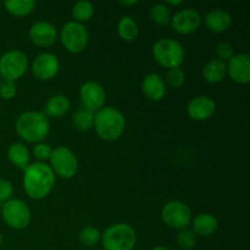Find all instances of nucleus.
Masks as SVG:
<instances>
[{
	"label": "nucleus",
	"instance_id": "obj_2",
	"mask_svg": "<svg viewBox=\"0 0 250 250\" xmlns=\"http://www.w3.org/2000/svg\"><path fill=\"white\" fill-rule=\"evenodd\" d=\"M17 134L28 143H41L50 132V122L42 111L22 112L15 124Z\"/></svg>",
	"mask_w": 250,
	"mask_h": 250
},
{
	"label": "nucleus",
	"instance_id": "obj_40",
	"mask_svg": "<svg viewBox=\"0 0 250 250\" xmlns=\"http://www.w3.org/2000/svg\"><path fill=\"white\" fill-rule=\"evenodd\" d=\"M0 6H1V1H0Z\"/></svg>",
	"mask_w": 250,
	"mask_h": 250
},
{
	"label": "nucleus",
	"instance_id": "obj_15",
	"mask_svg": "<svg viewBox=\"0 0 250 250\" xmlns=\"http://www.w3.org/2000/svg\"><path fill=\"white\" fill-rule=\"evenodd\" d=\"M227 75L233 82L238 84H248L250 82V55L247 53H241L233 55L229 61Z\"/></svg>",
	"mask_w": 250,
	"mask_h": 250
},
{
	"label": "nucleus",
	"instance_id": "obj_7",
	"mask_svg": "<svg viewBox=\"0 0 250 250\" xmlns=\"http://www.w3.org/2000/svg\"><path fill=\"white\" fill-rule=\"evenodd\" d=\"M0 215L9 227L14 229H24L31 222V210L21 199H10L2 204Z\"/></svg>",
	"mask_w": 250,
	"mask_h": 250
},
{
	"label": "nucleus",
	"instance_id": "obj_35",
	"mask_svg": "<svg viewBox=\"0 0 250 250\" xmlns=\"http://www.w3.org/2000/svg\"><path fill=\"white\" fill-rule=\"evenodd\" d=\"M120 4L124 5V6H132V5L138 4V1H137V0H131V1H121Z\"/></svg>",
	"mask_w": 250,
	"mask_h": 250
},
{
	"label": "nucleus",
	"instance_id": "obj_16",
	"mask_svg": "<svg viewBox=\"0 0 250 250\" xmlns=\"http://www.w3.org/2000/svg\"><path fill=\"white\" fill-rule=\"evenodd\" d=\"M216 111V103L207 95L195 97L188 103L187 115L194 121H207Z\"/></svg>",
	"mask_w": 250,
	"mask_h": 250
},
{
	"label": "nucleus",
	"instance_id": "obj_4",
	"mask_svg": "<svg viewBox=\"0 0 250 250\" xmlns=\"http://www.w3.org/2000/svg\"><path fill=\"white\" fill-rule=\"evenodd\" d=\"M153 56L163 67L177 68L185 61L186 51L182 44L172 38H163L153 45Z\"/></svg>",
	"mask_w": 250,
	"mask_h": 250
},
{
	"label": "nucleus",
	"instance_id": "obj_22",
	"mask_svg": "<svg viewBox=\"0 0 250 250\" xmlns=\"http://www.w3.org/2000/svg\"><path fill=\"white\" fill-rule=\"evenodd\" d=\"M7 158L15 166L24 171L31 161V153L24 144L12 143L7 149Z\"/></svg>",
	"mask_w": 250,
	"mask_h": 250
},
{
	"label": "nucleus",
	"instance_id": "obj_21",
	"mask_svg": "<svg viewBox=\"0 0 250 250\" xmlns=\"http://www.w3.org/2000/svg\"><path fill=\"white\" fill-rule=\"evenodd\" d=\"M227 75L226 63L219 59H211L203 67V78L210 84H216L222 82Z\"/></svg>",
	"mask_w": 250,
	"mask_h": 250
},
{
	"label": "nucleus",
	"instance_id": "obj_9",
	"mask_svg": "<svg viewBox=\"0 0 250 250\" xmlns=\"http://www.w3.org/2000/svg\"><path fill=\"white\" fill-rule=\"evenodd\" d=\"M28 68V58L21 50H10L0 58V78L16 82L26 73Z\"/></svg>",
	"mask_w": 250,
	"mask_h": 250
},
{
	"label": "nucleus",
	"instance_id": "obj_36",
	"mask_svg": "<svg viewBox=\"0 0 250 250\" xmlns=\"http://www.w3.org/2000/svg\"><path fill=\"white\" fill-rule=\"evenodd\" d=\"M167 4L172 5V6H177V5L182 4V0H176V1H173V0H167Z\"/></svg>",
	"mask_w": 250,
	"mask_h": 250
},
{
	"label": "nucleus",
	"instance_id": "obj_6",
	"mask_svg": "<svg viewBox=\"0 0 250 250\" xmlns=\"http://www.w3.org/2000/svg\"><path fill=\"white\" fill-rule=\"evenodd\" d=\"M60 41L68 53L80 54L87 48L89 33L83 23L70 21L61 28Z\"/></svg>",
	"mask_w": 250,
	"mask_h": 250
},
{
	"label": "nucleus",
	"instance_id": "obj_33",
	"mask_svg": "<svg viewBox=\"0 0 250 250\" xmlns=\"http://www.w3.org/2000/svg\"><path fill=\"white\" fill-rule=\"evenodd\" d=\"M17 94V85L12 81H2L0 84V97L5 100L14 99Z\"/></svg>",
	"mask_w": 250,
	"mask_h": 250
},
{
	"label": "nucleus",
	"instance_id": "obj_37",
	"mask_svg": "<svg viewBox=\"0 0 250 250\" xmlns=\"http://www.w3.org/2000/svg\"><path fill=\"white\" fill-rule=\"evenodd\" d=\"M151 250H170V249H167L166 247H155V248H153Z\"/></svg>",
	"mask_w": 250,
	"mask_h": 250
},
{
	"label": "nucleus",
	"instance_id": "obj_39",
	"mask_svg": "<svg viewBox=\"0 0 250 250\" xmlns=\"http://www.w3.org/2000/svg\"><path fill=\"white\" fill-rule=\"evenodd\" d=\"M1 82H2V81H1V78H0V84H1Z\"/></svg>",
	"mask_w": 250,
	"mask_h": 250
},
{
	"label": "nucleus",
	"instance_id": "obj_3",
	"mask_svg": "<svg viewBox=\"0 0 250 250\" xmlns=\"http://www.w3.org/2000/svg\"><path fill=\"white\" fill-rule=\"evenodd\" d=\"M93 127L100 138L106 142H114L124 134L126 119L116 107H102L94 114Z\"/></svg>",
	"mask_w": 250,
	"mask_h": 250
},
{
	"label": "nucleus",
	"instance_id": "obj_38",
	"mask_svg": "<svg viewBox=\"0 0 250 250\" xmlns=\"http://www.w3.org/2000/svg\"><path fill=\"white\" fill-rule=\"evenodd\" d=\"M2 241H4V239H2V234L0 233V247L2 246Z\"/></svg>",
	"mask_w": 250,
	"mask_h": 250
},
{
	"label": "nucleus",
	"instance_id": "obj_27",
	"mask_svg": "<svg viewBox=\"0 0 250 250\" xmlns=\"http://www.w3.org/2000/svg\"><path fill=\"white\" fill-rule=\"evenodd\" d=\"M150 17L159 26H166L171 22V10L165 4H155L150 9Z\"/></svg>",
	"mask_w": 250,
	"mask_h": 250
},
{
	"label": "nucleus",
	"instance_id": "obj_34",
	"mask_svg": "<svg viewBox=\"0 0 250 250\" xmlns=\"http://www.w3.org/2000/svg\"><path fill=\"white\" fill-rule=\"evenodd\" d=\"M14 195V186L10 181L0 178V203H5L12 199Z\"/></svg>",
	"mask_w": 250,
	"mask_h": 250
},
{
	"label": "nucleus",
	"instance_id": "obj_12",
	"mask_svg": "<svg viewBox=\"0 0 250 250\" xmlns=\"http://www.w3.org/2000/svg\"><path fill=\"white\" fill-rule=\"evenodd\" d=\"M80 98L84 109L94 112L104 107L106 93H105L102 84L89 81V82H85L81 85Z\"/></svg>",
	"mask_w": 250,
	"mask_h": 250
},
{
	"label": "nucleus",
	"instance_id": "obj_20",
	"mask_svg": "<svg viewBox=\"0 0 250 250\" xmlns=\"http://www.w3.org/2000/svg\"><path fill=\"white\" fill-rule=\"evenodd\" d=\"M71 107L70 99L63 94L51 95L45 103V110L44 114L46 117H53V119H59L62 117L68 112Z\"/></svg>",
	"mask_w": 250,
	"mask_h": 250
},
{
	"label": "nucleus",
	"instance_id": "obj_26",
	"mask_svg": "<svg viewBox=\"0 0 250 250\" xmlns=\"http://www.w3.org/2000/svg\"><path fill=\"white\" fill-rule=\"evenodd\" d=\"M93 15H94V5L90 1L82 0V1H78L73 5L72 17L76 22L83 23V22L89 21Z\"/></svg>",
	"mask_w": 250,
	"mask_h": 250
},
{
	"label": "nucleus",
	"instance_id": "obj_14",
	"mask_svg": "<svg viewBox=\"0 0 250 250\" xmlns=\"http://www.w3.org/2000/svg\"><path fill=\"white\" fill-rule=\"evenodd\" d=\"M29 38L32 43L41 48H49L56 43L58 31L50 22L38 21L34 22L29 28Z\"/></svg>",
	"mask_w": 250,
	"mask_h": 250
},
{
	"label": "nucleus",
	"instance_id": "obj_41",
	"mask_svg": "<svg viewBox=\"0 0 250 250\" xmlns=\"http://www.w3.org/2000/svg\"><path fill=\"white\" fill-rule=\"evenodd\" d=\"M0 210H1V207H0Z\"/></svg>",
	"mask_w": 250,
	"mask_h": 250
},
{
	"label": "nucleus",
	"instance_id": "obj_24",
	"mask_svg": "<svg viewBox=\"0 0 250 250\" xmlns=\"http://www.w3.org/2000/svg\"><path fill=\"white\" fill-rule=\"evenodd\" d=\"M7 12L17 17L28 16L36 7V1L33 0H7L4 2Z\"/></svg>",
	"mask_w": 250,
	"mask_h": 250
},
{
	"label": "nucleus",
	"instance_id": "obj_25",
	"mask_svg": "<svg viewBox=\"0 0 250 250\" xmlns=\"http://www.w3.org/2000/svg\"><path fill=\"white\" fill-rule=\"evenodd\" d=\"M94 124V112L88 109H81L72 116V125L80 131H89Z\"/></svg>",
	"mask_w": 250,
	"mask_h": 250
},
{
	"label": "nucleus",
	"instance_id": "obj_19",
	"mask_svg": "<svg viewBox=\"0 0 250 250\" xmlns=\"http://www.w3.org/2000/svg\"><path fill=\"white\" fill-rule=\"evenodd\" d=\"M192 231L195 234H199L203 237H209L214 234L219 229V221L216 217L211 214H199L193 219L192 221Z\"/></svg>",
	"mask_w": 250,
	"mask_h": 250
},
{
	"label": "nucleus",
	"instance_id": "obj_23",
	"mask_svg": "<svg viewBox=\"0 0 250 250\" xmlns=\"http://www.w3.org/2000/svg\"><path fill=\"white\" fill-rule=\"evenodd\" d=\"M117 33L125 42L134 41L139 33L138 24L132 17L124 16L117 23Z\"/></svg>",
	"mask_w": 250,
	"mask_h": 250
},
{
	"label": "nucleus",
	"instance_id": "obj_32",
	"mask_svg": "<svg viewBox=\"0 0 250 250\" xmlns=\"http://www.w3.org/2000/svg\"><path fill=\"white\" fill-rule=\"evenodd\" d=\"M51 153H53L51 146H49V144L43 143V142L37 143L33 148V154L34 156H36V159H38L39 163H45L46 160H49Z\"/></svg>",
	"mask_w": 250,
	"mask_h": 250
},
{
	"label": "nucleus",
	"instance_id": "obj_13",
	"mask_svg": "<svg viewBox=\"0 0 250 250\" xmlns=\"http://www.w3.org/2000/svg\"><path fill=\"white\" fill-rule=\"evenodd\" d=\"M32 72L41 81H50L60 70V60L53 53H42L32 62Z\"/></svg>",
	"mask_w": 250,
	"mask_h": 250
},
{
	"label": "nucleus",
	"instance_id": "obj_1",
	"mask_svg": "<svg viewBox=\"0 0 250 250\" xmlns=\"http://www.w3.org/2000/svg\"><path fill=\"white\" fill-rule=\"evenodd\" d=\"M55 173L45 163L29 164L23 173V189L31 199L41 200L50 194L55 186Z\"/></svg>",
	"mask_w": 250,
	"mask_h": 250
},
{
	"label": "nucleus",
	"instance_id": "obj_31",
	"mask_svg": "<svg viewBox=\"0 0 250 250\" xmlns=\"http://www.w3.org/2000/svg\"><path fill=\"white\" fill-rule=\"evenodd\" d=\"M216 56L220 61L225 62V61H229L234 55L233 45L229 42H221L216 45Z\"/></svg>",
	"mask_w": 250,
	"mask_h": 250
},
{
	"label": "nucleus",
	"instance_id": "obj_11",
	"mask_svg": "<svg viewBox=\"0 0 250 250\" xmlns=\"http://www.w3.org/2000/svg\"><path fill=\"white\" fill-rule=\"evenodd\" d=\"M202 15L199 11L190 7L180 10L171 19V26L178 34H192L202 26Z\"/></svg>",
	"mask_w": 250,
	"mask_h": 250
},
{
	"label": "nucleus",
	"instance_id": "obj_30",
	"mask_svg": "<svg viewBox=\"0 0 250 250\" xmlns=\"http://www.w3.org/2000/svg\"><path fill=\"white\" fill-rule=\"evenodd\" d=\"M186 82V75L183 72L182 68H171L166 73V82L170 87L172 88H180L185 84Z\"/></svg>",
	"mask_w": 250,
	"mask_h": 250
},
{
	"label": "nucleus",
	"instance_id": "obj_18",
	"mask_svg": "<svg viewBox=\"0 0 250 250\" xmlns=\"http://www.w3.org/2000/svg\"><path fill=\"white\" fill-rule=\"evenodd\" d=\"M165 80L158 73H149L143 78L142 92L151 102H160L166 94Z\"/></svg>",
	"mask_w": 250,
	"mask_h": 250
},
{
	"label": "nucleus",
	"instance_id": "obj_29",
	"mask_svg": "<svg viewBox=\"0 0 250 250\" xmlns=\"http://www.w3.org/2000/svg\"><path fill=\"white\" fill-rule=\"evenodd\" d=\"M197 234L189 229H180L177 233V243L181 249L192 250L197 246Z\"/></svg>",
	"mask_w": 250,
	"mask_h": 250
},
{
	"label": "nucleus",
	"instance_id": "obj_28",
	"mask_svg": "<svg viewBox=\"0 0 250 250\" xmlns=\"http://www.w3.org/2000/svg\"><path fill=\"white\" fill-rule=\"evenodd\" d=\"M80 241L85 247H94L99 242H102V233H100V231L98 229H94L92 226H87L81 229Z\"/></svg>",
	"mask_w": 250,
	"mask_h": 250
},
{
	"label": "nucleus",
	"instance_id": "obj_5",
	"mask_svg": "<svg viewBox=\"0 0 250 250\" xmlns=\"http://www.w3.org/2000/svg\"><path fill=\"white\" fill-rule=\"evenodd\" d=\"M136 242V231L128 224L112 225L102 233L104 250H133Z\"/></svg>",
	"mask_w": 250,
	"mask_h": 250
},
{
	"label": "nucleus",
	"instance_id": "obj_8",
	"mask_svg": "<svg viewBox=\"0 0 250 250\" xmlns=\"http://www.w3.org/2000/svg\"><path fill=\"white\" fill-rule=\"evenodd\" d=\"M50 167L55 175L70 180L75 177L78 171V160L72 150L68 146H61L53 149L50 155Z\"/></svg>",
	"mask_w": 250,
	"mask_h": 250
},
{
	"label": "nucleus",
	"instance_id": "obj_17",
	"mask_svg": "<svg viewBox=\"0 0 250 250\" xmlns=\"http://www.w3.org/2000/svg\"><path fill=\"white\" fill-rule=\"evenodd\" d=\"M204 23L212 33H225L232 26V16L224 9H212L205 15Z\"/></svg>",
	"mask_w": 250,
	"mask_h": 250
},
{
	"label": "nucleus",
	"instance_id": "obj_10",
	"mask_svg": "<svg viewBox=\"0 0 250 250\" xmlns=\"http://www.w3.org/2000/svg\"><path fill=\"white\" fill-rule=\"evenodd\" d=\"M163 221L168 227L175 229H187L192 221V211L186 203L180 200H171L164 205L161 210Z\"/></svg>",
	"mask_w": 250,
	"mask_h": 250
}]
</instances>
